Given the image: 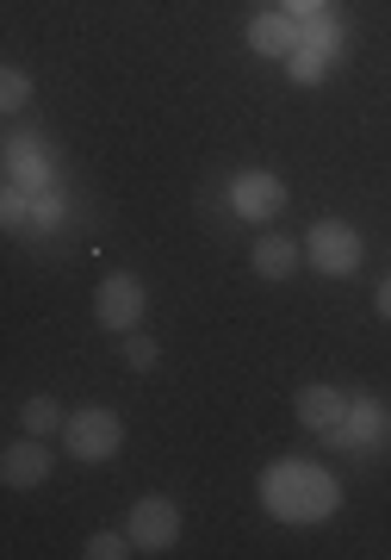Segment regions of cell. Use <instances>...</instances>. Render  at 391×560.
Segmentation results:
<instances>
[{
  "label": "cell",
  "instance_id": "obj_1",
  "mask_svg": "<svg viewBox=\"0 0 391 560\" xmlns=\"http://www.w3.org/2000/svg\"><path fill=\"white\" fill-rule=\"evenodd\" d=\"M261 499H268V511L286 517V523H317L342 504V492H335V480L323 467H311V460H274V467L261 474Z\"/></svg>",
  "mask_w": 391,
  "mask_h": 560
},
{
  "label": "cell",
  "instance_id": "obj_2",
  "mask_svg": "<svg viewBox=\"0 0 391 560\" xmlns=\"http://www.w3.org/2000/svg\"><path fill=\"white\" fill-rule=\"evenodd\" d=\"M360 256H367V243H360V231L342 224V219H317L311 237H305V261H311L317 275H354Z\"/></svg>",
  "mask_w": 391,
  "mask_h": 560
},
{
  "label": "cell",
  "instance_id": "obj_3",
  "mask_svg": "<svg viewBox=\"0 0 391 560\" xmlns=\"http://www.w3.org/2000/svg\"><path fill=\"white\" fill-rule=\"evenodd\" d=\"M62 442H69L75 460H112L125 448V423L106 405H87V411H75V418L62 423Z\"/></svg>",
  "mask_w": 391,
  "mask_h": 560
},
{
  "label": "cell",
  "instance_id": "obj_4",
  "mask_svg": "<svg viewBox=\"0 0 391 560\" xmlns=\"http://www.w3.org/2000/svg\"><path fill=\"white\" fill-rule=\"evenodd\" d=\"M143 305H150V293H143L138 275H106L94 287V318L106 324V330H138Z\"/></svg>",
  "mask_w": 391,
  "mask_h": 560
},
{
  "label": "cell",
  "instance_id": "obj_5",
  "mask_svg": "<svg viewBox=\"0 0 391 560\" xmlns=\"http://www.w3.org/2000/svg\"><path fill=\"white\" fill-rule=\"evenodd\" d=\"M131 541H138V555H168L180 541V511L168 499H138L131 504Z\"/></svg>",
  "mask_w": 391,
  "mask_h": 560
},
{
  "label": "cell",
  "instance_id": "obj_6",
  "mask_svg": "<svg viewBox=\"0 0 391 560\" xmlns=\"http://www.w3.org/2000/svg\"><path fill=\"white\" fill-rule=\"evenodd\" d=\"M230 206H236V219H274L286 206V180L268 175V168H242L230 180Z\"/></svg>",
  "mask_w": 391,
  "mask_h": 560
},
{
  "label": "cell",
  "instance_id": "obj_7",
  "mask_svg": "<svg viewBox=\"0 0 391 560\" xmlns=\"http://www.w3.org/2000/svg\"><path fill=\"white\" fill-rule=\"evenodd\" d=\"M50 467H57V455L44 448V436H25V442H13V448L0 455V480L13 486V492H32V486L50 480Z\"/></svg>",
  "mask_w": 391,
  "mask_h": 560
},
{
  "label": "cell",
  "instance_id": "obj_8",
  "mask_svg": "<svg viewBox=\"0 0 391 560\" xmlns=\"http://www.w3.org/2000/svg\"><path fill=\"white\" fill-rule=\"evenodd\" d=\"M293 411H298V423H305V430L335 436V430L348 423V393H335V386H298Z\"/></svg>",
  "mask_w": 391,
  "mask_h": 560
},
{
  "label": "cell",
  "instance_id": "obj_9",
  "mask_svg": "<svg viewBox=\"0 0 391 560\" xmlns=\"http://www.w3.org/2000/svg\"><path fill=\"white\" fill-rule=\"evenodd\" d=\"M249 50L254 57H268V62H286L298 50V20L280 7V13H254L249 20Z\"/></svg>",
  "mask_w": 391,
  "mask_h": 560
},
{
  "label": "cell",
  "instance_id": "obj_10",
  "mask_svg": "<svg viewBox=\"0 0 391 560\" xmlns=\"http://www.w3.org/2000/svg\"><path fill=\"white\" fill-rule=\"evenodd\" d=\"M249 261H254V275L261 280H286L305 261V243H293V237H261L249 249Z\"/></svg>",
  "mask_w": 391,
  "mask_h": 560
},
{
  "label": "cell",
  "instance_id": "obj_11",
  "mask_svg": "<svg viewBox=\"0 0 391 560\" xmlns=\"http://www.w3.org/2000/svg\"><path fill=\"white\" fill-rule=\"evenodd\" d=\"M298 44H305V50H317V57L342 62V25H335L330 13H305V20H298Z\"/></svg>",
  "mask_w": 391,
  "mask_h": 560
},
{
  "label": "cell",
  "instance_id": "obj_12",
  "mask_svg": "<svg viewBox=\"0 0 391 560\" xmlns=\"http://www.w3.org/2000/svg\"><path fill=\"white\" fill-rule=\"evenodd\" d=\"M20 423H25V436H57L69 418H62V405L50 399V393H38V399L20 405Z\"/></svg>",
  "mask_w": 391,
  "mask_h": 560
},
{
  "label": "cell",
  "instance_id": "obj_13",
  "mask_svg": "<svg viewBox=\"0 0 391 560\" xmlns=\"http://www.w3.org/2000/svg\"><path fill=\"white\" fill-rule=\"evenodd\" d=\"M25 101H32V75H25L20 62H7V75H0V106H7V113H20Z\"/></svg>",
  "mask_w": 391,
  "mask_h": 560
},
{
  "label": "cell",
  "instance_id": "obj_14",
  "mask_svg": "<svg viewBox=\"0 0 391 560\" xmlns=\"http://www.w3.org/2000/svg\"><path fill=\"white\" fill-rule=\"evenodd\" d=\"M131 548H138V541H131V529H125V536H118V529H99V536H87V560H125Z\"/></svg>",
  "mask_w": 391,
  "mask_h": 560
},
{
  "label": "cell",
  "instance_id": "obj_15",
  "mask_svg": "<svg viewBox=\"0 0 391 560\" xmlns=\"http://www.w3.org/2000/svg\"><path fill=\"white\" fill-rule=\"evenodd\" d=\"M156 355H162L156 337H143V330H125V368H138V374H143V368H156Z\"/></svg>",
  "mask_w": 391,
  "mask_h": 560
},
{
  "label": "cell",
  "instance_id": "obj_16",
  "mask_svg": "<svg viewBox=\"0 0 391 560\" xmlns=\"http://www.w3.org/2000/svg\"><path fill=\"white\" fill-rule=\"evenodd\" d=\"M286 62H293V75H298V81H317V75H323V62H330V57H317V50H305V44H298V50H293V57H286Z\"/></svg>",
  "mask_w": 391,
  "mask_h": 560
},
{
  "label": "cell",
  "instance_id": "obj_17",
  "mask_svg": "<svg viewBox=\"0 0 391 560\" xmlns=\"http://www.w3.org/2000/svg\"><path fill=\"white\" fill-rule=\"evenodd\" d=\"M372 305H379V318H391V275L379 280V293H372Z\"/></svg>",
  "mask_w": 391,
  "mask_h": 560
},
{
  "label": "cell",
  "instance_id": "obj_18",
  "mask_svg": "<svg viewBox=\"0 0 391 560\" xmlns=\"http://www.w3.org/2000/svg\"><path fill=\"white\" fill-rule=\"evenodd\" d=\"M286 13H293V20H305V13H323V0H286Z\"/></svg>",
  "mask_w": 391,
  "mask_h": 560
}]
</instances>
